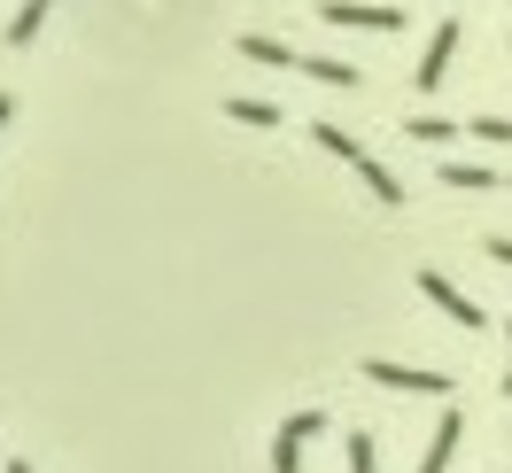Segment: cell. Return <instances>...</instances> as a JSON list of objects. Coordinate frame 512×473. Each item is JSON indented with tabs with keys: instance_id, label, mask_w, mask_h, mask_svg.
<instances>
[{
	"instance_id": "obj_1",
	"label": "cell",
	"mask_w": 512,
	"mask_h": 473,
	"mask_svg": "<svg viewBox=\"0 0 512 473\" xmlns=\"http://www.w3.org/2000/svg\"><path fill=\"white\" fill-rule=\"evenodd\" d=\"M365 380L373 388H396V396H450L458 380L435 373V365H388V357H365Z\"/></svg>"
},
{
	"instance_id": "obj_2",
	"label": "cell",
	"mask_w": 512,
	"mask_h": 473,
	"mask_svg": "<svg viewBox=\"0 0 512 473\" xmlns=\"http://www.w3.org/2000/svg\"><path fill=\"white\" fill-rule=\"evenodd\" d=\"M319 24H342V32H404V8H388V0H319Z\"/></svg>"
},
{
	"instance_id": "obj_3",
	"label": "cell",
	"mask_w": 512,
	"mask_h": 473,
	"mask_svg": "<svg viewBox=\"0 0 512 473\" xmlns=\"http://www.w3.org/2000/svg\"><path fill=\"white\" fill-rule=\"evenodd\" d=\"M419 295H427V303H435V311H443L450 326H466V334H481V326H489V311H481V303H474V295H466L458 280H443L435 264L419 272Z\"/></svg>"
},
{
	"instance_id": "obj_4",
	"label": "cell",
	"mask_w": 512,
	"mask_h": 473,
	"mask_svg": "<svg viewBox=\"0 0 512 473\" xmlns=\"http://www.w3.org/2000/svg\"><path fill=\"white\" fill-rule=\"evenodd\" d=\"M311 435H326V411H288V419H280V435H272V473H303Z\"/></svg>"
},
{
	"instance_id": "obj_5",
	"label": "cell",
	"mask_w": 512,
	"mask_h": 473,
	"mask_svg": "<svg viewBox=\"0 0 512 473\" xmlns=\"http://www.w3.org/2000/svg\"><path fill=\"white\" fill-rule=\"evenodd\" d=\"M458 16H443V24H435V32H427V55H419V70H412V86L419 94H435V86H443L450 78V55H458Z\"/></svg>"
},
{
	"instance_id": "obj_6",
	"label": "cell",
	"mask_w": 512,
	"mask_h": 473,
	"mask_svg": "<svg viewBox=\"0 0 512 473\" xmlns=\"http://www.w3.org/2000/svg\"><path fill=\"white\" fill-rule=\"evenodd\" d=\"M458 442H466V411H443V419H435V435H427V450H419V473H450Z\"/></svg>"
},
{
	"instance_id": "obj_7",
	"label": "cell",
	"mask_w": 512,
	"mask_h": 473,
	"mask_svg": "<svg viewBox=\"0 0 512 473\" xmlns=\"http://www.w3.org/2000/svg\"><path fill=\"white\" fill-rule=\"evenodd\" d=\"M241 63H264V70H295L303 55H295L288 39H272V32H241Z\"/></svg>"
},
{
	"instance_id": "obj_8",
	"label": "cell",
	"mask_w": 512,
	"mask_h": 473,
	"mask_svg": "<svg viewBox=\"0 0 512 473\" xmlns=\"http://www.w3.org/2000/svg\"><path fill=\"white\" fill-rule=\"evenodd\" d=\"M225 117H233V125H249V132H272L288 109H280V101H256V94H233V101H225Z\"/></svg>"
},
{
	"instance_id": "obj_9",
	"label": "cell",
	"mask_w": 512,
	"mask_h": 473,
	"mask_svg": "<svg viewBox=\"0 0 512 473\" xmlns=\"http://www.w3.org/2000/svg\"><path fill=\"white\" fill-rule=\"evenodd\" d=\"M435 179H443L450 194H489V187H505V179H497V171H489V163H443V171H435Z\"/></svg>"
},
{
	"instance_id": "obj_10",
	"label": "cell",
	"mask_w": 512,
	"mask_h": 473,
	"mask_svg": "<svg viewBox=\"0 0 512 473\" xmlns=\"http://www.w3.org/2000/svg\"><path fill=\"white\" fill-rule=\"evenodd\" d=\"M295 70H303V78H319V86H365V70L342 63V55H303Z\"/></svg>"
},
{
	"instance_id": "obj_11",
	"label": "cell",
	"mask_w": 512,
	"mask_h": 473,
	"mask_svg": "<svg viewBox=\"0 0 512 473\" xmlns=\"http://www.w3.org/2000/svg\"><path fill=\"white\" fill-rule=\"evenodd\" d=\"M311 140H319L326 156H342L350 171H365V140H357V132H342V125H326V117H319V125H311Z\"/></svg>"
},
{
	"instance_id": "obj_12",
	"label": "cell",
	"mask_w": 512,
	"mask_h": 473,
	"mask_svg": "<svg viewBox=\"0 0 512 473\" xmlns=\"http://www.w3.org/2000/svg\"><path fill=\"white\" fill-rule=\"evenodd\" d=\"M47 8H55V0H24V8L8 16V47H32V39H39V24H47Z\"/></svg>"
},
{
	"instance_id": "obj_13",
	"label": "cell",
	"mask_w": 512,
	"mask_h": 473,
	"mask_svg": "<svg viewBox=\"0 0 512 473\" xmlns=\"http://www.w3.org/2000/svg\"><path fill=\"white\" fill-rule=\"evenodd\" d=\"M404 140H419V148H443V140H458V125H450V117H404Z\"/></svg>"
},
{
	"instance_id": "obj_14",
	"label": "cell",
	"mask_w": 512,
	"mask_h": 473,
	"mask_svg": "<svg viewBox=\"0 0 512 473\" xmlns=\"http://www.w3.org/2000/svg\"><path fill=\"white\" fill-rule=\"evenodd\" d=\"M342 458H350V473H381V442H373V435H350V442H342Z\"/></svg>"
},
{
	"instance_id": "obj_15",
	"label": "cell",
	"mask_w": 512,
	"mask_h": 473,
	"mask_svg": "<svg viewBox=\"0 0 512 473\" xmlns=\"http://www.w3.org/2000/svg\"><path fill=\"white\" fill-rule=\"evenodd\" d=\"M466 132H474V140H489V148H505V140H512V117H474Z\"/></svg>"
},
{
	"instance_id": "obj_16",
	"label": "cell",
	"mask_w": 512,
	"mask_h": 473,
	"mask_svg": "<svg viewBox=\"0 0 512 473\" xmlns=\"http://www.w3.org/2000/svg\"><path fill=\"white\" fill-rule=\"evenodd\" d=\"M481 249H489V264H505V272H512V233H489Z\"/></svg>"
},
{
	"instance_id": "obj_17",
	"label": "cell",
	"mask_w": 512,
	"mask_h": 473,
	"mask_svg": "<svg viewBox=\"0 0 512 473\" xmlns=\"http://www.w3.org/2000/svg\"><path fill=\"white\" fill-rule=\"evenodd\" d=\"M497 388L512 396V326H505V380H497Z\"/></svg>"
},
{
	"instance_id": "obj_18",
	"label": "cell",
	"mask_w": 512,
	"mask_h": 473,
	"mask_svg": "<svg viewBox=\"0 0 512 473\" xmlns=\"http://www.w3.org/2000/svg\"><path fill=\"white\" fill-rule=\"evenodd\" d=\"M8 117H16V94H0V132H8Z\"/></svg>"
},
{
	"instance_id": "obj_19",
	"label": "cell",
	"mask_w": 512,
	"mask_h": 473,
	"mask_svg": "<svg viewBox=\"0 0 512 473\" xmlns=\"http://www.w3.org/2000/svg\"><path fill=\"white\" fill-rule=\"evenodd\" d=\"M8 473H39V466H32V458H8Z\"/></svg>"
},
{
	"instance_id": "obj_20",
	"label": "cell",
	"mask_w": 512,
	"mask_h": 473,
	"mask_svg": "<svg viewBox=\"0 0 512 473\" xmlns=\"http://www.w3.org/2000/svg\"><path fill=\"white\" fill-rule=\"evenodd\" d=\"M505 32H512V0H505Z\"/></svg>"
},
{
	"instance_id": "obj_21",
	"label": "cell",
	"mask_w": 512,
	"mask_h": 473,
	"mask_svg": "<svg viewBox=\"0 0 512 473\" xmlns=\"http://www.w3.org/2000/svg\"><path fill=\"white\" fill-rule=\"evenodd\" d=\"M505 187H512V179H505Z\"/></svg>"
}]
</instances>
